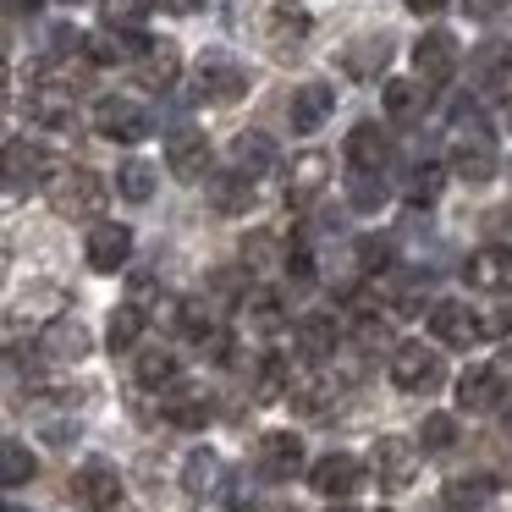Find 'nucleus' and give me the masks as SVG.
I'll use <instances>...</instances> for the list:
<instances>
[{
    "label": "nucleus",
    "mask_w": 512,
    "mask_h": 512,
    "mask_svg": "<svg viewBox=\"0 0 512 512\" xmlns=\"http://www.w3.org/2000/svg\"><path fill=\"white\" fill-rule=\"evenodd\" d=\"M83 259H89L100 276H116V270L133 259V226L127 221H94L89 243H83Z\"/></svg>",
    "instance_id": "obj_9"
},
{
    "label": "nucleus",
    "mask_w": 512,
    "mask_h": 512,
    "mask_svg": "<svg viewBox=\"0 0 512 512\" xmlns=\"http://www.w3.org/2000/svg\"><path fill=\"white\" fill-rule=\"evenodd\" d=\"M160 6H166V12H177V17H188V12H199L204 0H160Z\"/></svg>",
    "instance_id": "obj_52"
},
{
    "label": "nucleus",
    "mask_w": 512,
    "mask_h": 512,
    "mask_svg": "<svg viewBox=\"0 0 512 512\" xmlns=\"http://www.w3.org/2000/svg\"><path fill=\"white\" fill-rule=\"evenodd\" d=\"M386 61H391V39L386 34H364V39H353V45H342L336 67H342L347 78H380Z\"/></svg>",
    "instance_id": "obj_25"
},
{
    "label": "nucleus",
    "mask_w": 512,
    "mask_h": 512,
    "mask_svg": "<svg viewBox=\"0 0 512 512\" xmlns=\"http://www.w3.org/2000/svg\"><path fill=\"white\" fill-rule=\"evenodd\" d=\"M226 507H232V512H254V485H248V479H232V490H226Z\"/></svg>",
    "instance_id": "obj_50"
},
{
    "label": "nucleus",
    "mask_w": 512,
    "mask_h": 512,
    "mask_svg": "<svg viewBox=\"0 0 512 512\" xmlns=\"http://www.w3.org/2000/svg\"><path fill=\"white\" fill-rule=\"evenodd\" d=\"M402 6H408V12H419V17H430V12H441L446 0H402Z\"/></svg>",
    "instance_id": "obj_53"
},
{
    "label": "nucleus",
    "mask_w": 512,
    "mask_h": 512,
    "mask_svg": "<svg viewBox=\"0 0 512 512\" xmlns=\"http://www.w3.org/2000/svg\"><path fill=\"white\" fill-rule=\"evenodd\" d=\"M292 336H298V353L309 358V364H325V358H336V347H342V325H336V314H303Z\"/></svg>",
    "instance_id": "obj_24"
},
{
    "label": "nucleus",
    "mask_w": 512,
    "mask_h": 512,
    "mask_svg": "<svg viewBox=\"0 0 512 512\" xmlns=\"http://www.w3.org/2000/svg\"><path fill=\"white\" fill-rule=\"evenodd\" d=\"M177 331L193 336V342H215V336H221V325H215V303L182 298V303H177Z\"/></svg>",
    "instance_id": "obj_38"
},
{
    "label": "nucleus",
    "mask_w": 512,
    "mask_h": 512,
    "mask_svg": "<svg viewBox=\"0 0 512 512\" xmlns=\"http://www.w3.org/2000/svg\"><path fill=\"white\" fill-rule=\"evenodd\" d=\"M463 281L474 292H512V248L485 243L463 259Z\"/></svg>",
    "instance_id": "obj_14"
},
{
    "label": "nucleus",
    "mask_w": 512,
    "mask_h": 512,
    "mask_svg": "<svg viewBox=\"0 0 512 512\" xmlns=\"http://www.w3.org/2000/svg\"><path fill=\"white\" fill-rule=\"evenodd\" d=\"M369 474H375L380 490H408L419 479V446L402 441V435H380L369 446Z\"/></svg>",
    "instance_id": "obj_4"
},
{
    "label": "nucleus",
    "mask_w": 512,
    "mask_h": 512,
    "mask_svg": "<svg viewBox=\"0 0 512 512\" xmlns=\"http://www.w3.org/2000/svg\"><path fill=\"white\" fill-rule=\"evenodd\" d=\"M254 463L265 479H298L303 474V441L292 430H270V435H259Z\"/></svg>",
    "instance_id": "obj_19"
},
{
    "label": "nucleus",
    "mask_w": 512,
    "mask_h": 512,
    "mask_svg": "<svg viewBox=\"0 0 512 512\" xmlns=\"http://www.w3.org/2000/svg\"><path fill=\"white\" fill-rule=\"evenodd\" d=\"M89 122H94V133L111 138V144H144V138H149V111H144V105H133V100H122V94L94 100Z\"/></svg>",
    "instance_id": "obj_5"
},
{
    "label": "nucleus",
    "mask_w": 512,
    "mask_h": 512,
    "mask_svg": "<svg viewBox=\"0 0 512 512\" xmlns=\"http://www.w3.org/2000/svg\"><path fill=\"white\" fill-rule=\"evenodd\" d=\"M325 182H331V160H325L320 149L298 155V160H292V171H287V204H292V210L314 204V199L325 193Z\"/></svg>",
    "instance_id": "obj_22"
},
{
    "label": "nucleus",
    "mask_w": 512,
    "mask_h": 512,
    "mask_svg": "<svg viewBox=\"0 0 512 512\" xmlns=\"http://www.w3.org/2000/svg\"><path fill=\"white\" fill-rule=\"evenodd\" d=\"M391 160V138L380 133V122H358L347 133V166L353 171H380Z\"/></svg>",
    "instance_id": "obj_26"
},
{
    "label": "nucleus",
    "mask_w": 512,
    "mask_h": 512,
    "mask_svg": "<svg viewBox=\"0 0 512 512\" xmlns=\"http://www.w3.org/2000/svg\"><path fill=\"white\" fill-rule=\"evenodd\" d=\"M204 199H210L215 215H248L254 210V177H243V171H221V177L204 182Z\"/></svg>",
    "instance_id": "obj_23"
},
{
    "label": "nucleus",
    "mask_w": 512,
    "mask_h": 512,
    "mask_svg": "<svg viewBox=\"0 0 512 512\" xmlns=\"http://www.w3.org/2000/svg\"><path fill=\"white\" fill-rule=\"evenodd\" d=\"M144 325H149V314L138 309V303H116V314H111V331H105V342H111V353H133V347H138V336H144Z\"/></svg>",
    "instance_id": "obj_37"
},
{
    "label": "nucleus",
    "mask_w": 512,
    "mask_h": 512,
    "mask_svg": "<svg viewBox=\"0 0 512 512\" xmlns=\"http://www.w3.org/2000/svg\"><path fill=\"white\" fill-rule=\"evenodd\" d=\"M166 166H171V177H182V182H210V138H204L199 127H177V133L166 138Z\"/></svg>",
    "instance_id": "obj_13"
},
{
    "label": "nucleus",
    "mask_w": 512,
    "mask_h": 512,
    "mask_svg": "<svg viewBox=\"0 0 512 512\" xmlns=\"http://www.w3.org/2000/svg\"><path fill=\"white\" fill-rule=\"evenodd\" d=\"M237 314H243V325H248V331H265V336H276L281 325H287V303H281V292H270V287L243 292Z\"/></svg>",
    "instance_id": "obj_28"
},
{
    "label": "nucleus",
    "mask_w": 512,
    "mask_h": 512,
    "mask_svg": "<svg viewBox=\"0 0 512 512\" xmlns=\"http://www.w3.org/2000/svg\"><path fill=\"white\" fill-rule=\"evenodd\" d=\"M56 177V160L45 155V149H34V144H23V138H6V193H23V182L28 188H45V182Z\"/></svg>",
    "instance_id": "obj_15"
},
{
    "label": "nucleus",
    "mask_w": 512,
    "mask_h": 512,
    "mask_svg": "<svg viewBox=\"0 0 512 512\" xmlns=\"http://www.w3.org/2000/svg\"><path fill=\"white\" fill-rule=\"evenodd\" d=\"M358 270H364V276H386L391 270V243L386 237H358Z\"/></svg>",
    "instance_id": "obj_48"
},
{
    "label": "nucleus",
    "mask_w": 512,
    "mask_h": 512,
    "mask_svg": "<svg viewBox=\"0 0 512 512\" xmlns=\"http://www.w3.org/2000/svg\"><path fill=\"white\" fill-rule=\"evenodd\" d=\"M507 430H512V402H507Z\"/></svg>",
    "instance_id": "obj_55"
},
{
    "label": "nucleus",
    "mask_w": 512,
    "mask_h": 512,
    "mask_svg": "<svg viewBox=\"0 0 512 512\" xmlns=\"http://www.w3.org/2000/svg\"><path fill=\"white\" fill-rule=\"evenodd\" d=\"M243 94H248V72L237 56L204 50V56L193 61V100L199 105H237Z\"/></svg>",
    "instance_id": "obj_3"
},
{
    "label": "nucleus",
    "mask_w": 512,
    "mask_h": 512,
    "mask_svg": "<svg viewBox=\"0 0 512 512\" xmlns=\"http://www.w3.org/2000/svg\"><path fill=\"white\" fill-rule=\"evenodd\" d=\"M23 6H28V12H34L39 0H12V17H17V12H23Z\"/></svg>",
    "instance_id": "obj_54"
},
{
    "label": "nucleus",
    "mask_w": 512,
    "mask_h": 512,
    "mask_svg": "<svg viewBox=\"0 0 512 512\" xmlns=\"http://www.w3.org/2000/svg\"><path fill=\"white\" fill-rule=\"evenodd\" d=\"M89 347H94L89 325L72 320V314H56V320H45L34 353L45 358V364H83V358H89Z\"/></svg>",
    "instance_id": "obj_8"
},
{
    "label": "nucleus",
    "mask_w": 512,
    "mask_h": 512,
    "mask_svg": "<svg viewBox=\"0 0 512 512\" xmlns=\"http://www.w3.org/2000/svg\"><path fill=\"white\" fill-rule=\"evenodd\" d=\"M507 122H512V105H507Z\"/></svg>",
    "instance_id": "obj_58"
},
{
    "label": "nucleus",
    "mask_w": 512,
    "mask_h": 512,
    "mask_svg": "<svg viewBox=\"0 0 512 512\" xmlns=\"http://www.w3.org/2000/svg\"><path fill=\"white\" fill-rule=\"evenodd\" d=\"M100 17L105 28H122V34H138L149 17V0H100Z\"/></svg>",
    "instance_id": "obj_44"
},
{
    "label": "nucleus",
    "mask_w": 512,
    "mask_h": 512,
    "mask_svg": "<svg viewBox=\"0 0 512 512\" xmlns=\"http://www.w3.org/2000/svg\"><path fill=\"white\" fill-rule=\"evenodd\" d=\"M116 193L133 204H149V193H155V166L149 160H127L122 171H116Z\"/></svg>",
    "instance_id": "obj_41"
},
{
    "label": "nucleus",
    "mask_w": 512,
    "mask_h": 512,
    "mask_svg": "<svg viewBox=\"0 0 512 512\" xmlns=\"http://www.w3.org/2000/svg\"><path fill=\"white\" fill-rule=\"evenodd\" d=\"M45 199H50V210H56L61 221H94V215L105 210V177L89 171V166L61 160L56 177L45 182Z\"/></svg>",
    "instance_id": "obj_2"
},
{
    "label": "nucleus",
    "mask_w": 512,
    "mask_h": 512,
    "mask_svg": "<svg viewBox=\"0 0 512 512\" xmlns=\"http://www.w3.org/2000/svg\"><path fill=\"white\" fill-rule=\"evenodd\" d=\"M309 485L320 490L325 501H342L347 507V496H358V485H364V463H358L353 452H331L309 468Z\"/></svg>",
    "instance_id": "obj_12"
},
{
    "label": "nucleus",
    "mask_w": 512,
    "mask_h": 512,
    "mask_svg": "<svg viewBox=\"0 0 512 512\" xmlns=\"http://www.w3.org/2000/svg\"><path fill=\"white\" fill-rule=\"evenodd\" d=\"M221 479H226V468H221V457L215 452H188V463H182V490L188 496H215L221 490Z\"/></svg>",
    "instance_id": "obj_32"
},
{
    "label": "nucleus",
    "mask_w": 512,
    "mask_h": 512,
    "mask_svg": "<svg viewBox=\"0 0 512 512\" xmlns=\"http://www.w3.org/2000/svg\"><path fill=\"white\" fill-rule=\"evenodd\" d=\"M39 474V463H34V452H28L23 441H0V485H28V479Z\"/></svg>",
    "instance_id": "obj_40"
},
{
    "label": "nucleus",
    "mask_w": 512,
    "mask_h": 512,
    "mask_svg": "<svg viewBox=\"0 0 512 512\" xmlns=\"http://www.w3.org/2000/svg\"><path fill=\"white\" fill-rule=\"evenodd\" d=\"M490 496H496V485H490L485 474L446 479V507H452V512H479V507H490Z\"/></svg>",
    "instance_id": "obj_36"
},
{
    "label": "nucleus",
    "mask_w": 512,
    "mask_h": 512,
    "mask_svg": "<svg viewBox=\"0 0 512 512\" xmlns=\"http://www.w3.org/2000/svg\"><path fill=\"white\" fill-rule=\"evenodd\" d=\"M331 111H336L331 83H303V89H292V105H287L292 133H320V127L331 122Z\"/></svg>",
    "instance_id": "obj_21"
},
{
    "label": "nucleus",
    "mask_w": 512,
    "mask_h": 512,
    "mask_svg": "<svg viewBox=\"0 0 512 512\" xmlns=\"http://www.w3.org/2000/svg\"><path fill=\"white\" fill-rule=\"evenodd\" d=\"M424 298H430V276H408L391 287V314H424Z\"/></svg>",
    "instance_id": "obj_46"
},
{
    "label": "nucleus",
    "mask_w": 512,
    "mask_h": 512,
    "mask_svg": "<svg viewBox=\"0 0 512 512\" xmlns=\"http://www.w3.org/2000/svg\"><path fill=\"white\" fill-rule=\"evenodd\" d=\"M507 358L501 364H474L463 369V380H457V408L463 413H496L507 408Z\"/></svg>",
    "instance_id": "obj_6"
},
{
    "label": "nucleus",
    "mask_w": 512,
    "mask_h": 512,
    "mask_svg": "<svg viewBox=\"0 0 512 512\" xmlns=\"http://www.w3.org/2000/svg\"><path fill=\"white\" fill-rule=\"evenodd\" d=\"M138 78H144V89H171L182 78V50L171 39H149L144 61H138Z\"/></svg>",
    "instance_id": "obj_29"
},
{
    "label": "nucleus",
    "mask_w": 512,
    "mask_h": 512,
    "mask_svg": "<svg viewBox=\"0 0 512 512\" xmlns=\"http://www.w3.org/2000/svg\"><path fill=\"white\" fill-rule=\"evenodd\" d=\"M413 72H419L424 89H441V83L457 72V39L441 34V28H435V34H424L419 45H413Z\"/></svg>",
    "instance_id": "obj_18"
},
{
    "label": "nucleus",
    "mask_w": 512,
    "mask_h": 512,
    "mask_svg": "<svg viewBox=\"0 0 512 512\" xmlns=\"http://www.w3.org/2000/svg\"><path fill=\"white\" fill-rule=\"evenodd\" d=\"M287 397H292V408H298V413H325L336 397H342V386H336L331 375H298Z\"/></svg>",
    "instance_id": "obj_33"
},
{
    "label": "nucleus",
    "mask_w": 512,
    "mask_h": 512,
    "mask_svg": "<svg viewBox=\"0 0 512 512\" xmlns=\"http://www.w3.org/2000/svg\"><path fill=\"white\" fill-rule=\"evenodd\" d=\"M380 100H386L391 122H419L424 105H430V89H424L419 78H386L380 83Z\"/></svg>",
    "instance_id": "obj_27"
},
{
    "label": "nucleus",
    "mask_w": 512,
    "mask_h": 512,
    "mask_svg": "<svg viewBox=\"0 0 512 512\" xmlns=\"http://www.w3.org/2000/svg\"><path fill=\"white\" fill-rule=\"evenodd\" d=\"M133 375H138V386H149V391H171L177 386V353H166V347H144L138 364H133Z\"/></svg>",
    "instance_id": "obj_35"
},
{
    "label": "nucleus",
    "mask_w": 512,
    "mask_h": 512,
    "mask_svg": "<svg viewBox=\"0 0 512 512\" xmlns=\"http://www.w3.org/2000/svg\"><path fill=\"white\" fill-rule=\"evenodd\" d=\"M309 28H314V17L303 12L298 0H270V6H265V45H270V56H276V61L298 56L303 39H309Z\"/></svg>",
    "instance_id": "obj_7"
},
{
    "label": "nucleus",
    "mask_w": 512,
    "mask_h": 512,
    "mask_svg": "<svg viewBox=\"0 0 512 512\" xmlns=\"http://www.w3.org/2000/svg\"><path fill=\"white\" fill-rule=\"evenodd\" d=\"M28 122L67 133V127L78 122V111H72V94H61V89H34V94H28Z\"/></svg>",
    "instance_id": "obj_30"
},
{
    "label": "nucleus",
    "mask_w": 512,
    "mask_h": 512,
    "mask_svg": "<svg viewBox=\"0 0 512 512\" xmlns=\"http://www.w3.org/2000/svg\"><path fill=\"white\" fill-rule=\"evenodd\" d=\"M353 342L364 347V353H380V347H391V325L380 320V314H358V325H353ZM391 353H397V347H391Z\"/></svg>",
    "instance_id": "obj_47"
},
{
    "label": "nucleus",
    "mask_w": 512,
    "mask_h": 512,
    "mask_svg": "<svg viewBox=\"0 0 512 512\" xmlns=\"http://www.w3.org/2000/svg\"><path fill=\"white\" fill-rule=\"evenodd\" d=\"M6 512H23V507H6Z\"/></svg>",
    "instance_id": "obj_57"
},
{
    "label": "nucleus",
    "mask_w": 512,
    "mask_h": 512,
    "mask_svg": "<svg viewBox=\"0 0 512 512\" xmlns=\"http://www.w3.org/2000/svg\"><path fill=\"white\" fill-rule=\"evenodd\" d=\"M441 353L424 342H402L397 353H391V380H397L402 391H435L441 386Z\"/></svg>",
    "instance_id": "obj_11"
},
{
    "label": "nucleus",
    "mask_w": 512,
    "mask_h": 512,
    "mask_svg": "<svg viewBox=\"0 0 512 512\" xmlns=\"http://www.w3.org/2000/svg\"><path fill=\"white\" fill-rule=\"evenodd\" d=\"M463 12L479 17V23H490V17H501V0H463Z\"/></svg>",
    "instance_id": "obj_51"
},
{
    "label": "nucleus",
    "mask_w": 512,
    "mask_h": 512,
    "mask_svg": "<svg viewBox=\"0 0 512 512\" xmlns=\"http://www.w3.org/2000/svg\"><path fill=\"white\" fill-rule=\"evenodd\" d=\"M287 276L298 281V287H309V281H314V254H309L303 243H292V254H287Z\"/></svg>",
    "instance_id": "obj_49"
},
{
    "label": "nucleus",
    "mask_w": 512,
    "mask_h": 512,
    "mask_svg": "<svg viewBox=\"0 0 512 512\" xmlns=\"http://www.w3.org/2000/svg\"><path fill=\"white\" fill-rule=\"evenodd\" d=\"M287 254H292V248L281 243L276 232H248L243 237V259H248L254 276H265V270H287Z\"/></svg>",
    "instance_id": "obj_34"
},
{
    "label": "nucleus",
    "mask_w": 512,
    "mask_h": 512,
    "mask_svg": "<svg viewBox=\"0 0 512 512\" xmlns=\"http://www.w3.org/2000/svg\"><path fill=\"white\" fill-rule=\"evenodd\" d=\"M430 331H435V342H446V347H457V353H468V347L485 336V325H479V314L468 309V303H435L430 309Z\"/></svg>",
    "instance_id": "obj_16"
},
{
    "label": "nucleus",
    "mask_w": 512,
    "mask_h": 512,
    "mask_svg": "<svg viewBox=\"0 0 512 512\" xmlns=\"http://www.w3.org/2000/svg\"><path fill=\"white\" fill-rule=\"evenodd\" d=\"M122 501V474L111 463H83L72 474V507L78 512H116Z\"/></svg>",
    "instance_id": "obj_10"
},
{
    "label": "nucleus",
    "mask_w": 512,
    "mask_h": 512,
    "mask_svg": "<svg viewBox=\"0 0 512 512\" xmlns=\"http://www.w3.org/2000/svg\"><path fill=\"white\" fill-rule=\"evenodd\" d=\"M446 160H452V177H463V182H490L501 171V149L490 138V127L474 116V105L457 111L452 133H446Z\"/></svg>",
    "instance_id": "obj_1"
},
{
    "label": "nucleus",
    "mask_w": 512,
    "mask_h": 512,
    "mask_svg": "<svg viewBox=\"0 0 512 512\" xmlns=\"http://www.w3.org/2000/svg\"><path fill=\"white\" fill-rule=\"evenodd\" d=\"M232 166L243 171V177H265V171L276 166V144H270V133H237L232 138Z\"/></svg>",
    "instance_id": "obj_31"
},
{
    "label": "nucleus",
    "mask_w": 512,
    "mask_h": 512,
    "mask_svg": "<svg viewBox=\"0 0 512 512\" xmlns=\"http://www.w3.org/2000/svg\"><path fill=\"white\" fill-rule=\"evenodd\" d=\"M292 380H298V375H292V364L281 353H270L265 364H259V402H281L292 391Z\"/></svg>",
    "instance_id": "obj_42"
},
{
    "label": "nucleus",
    "mask_w": 512,
    "mask_h": 512,
    "mask_svg": "<svg viewBox=\"0 0 512 512\" xmlns=\"http://www.w3.org/2000/svg\"><path fill=\"white\" fill-rule=\"evenodd\" d=\"M160 413H166V424H177V430H204L210 424V413H215V402H210V391L204 386H171V391H160Z\"/></svg>",
    "instance_id": "obj_20"
},
{
    "label": "nucleus",
    "mask_w": 512,
    "mask_h": 512,
    "mask_svg": "<svg viewBox=\"0 0 512 512\" xmlns=\"http://www.w3.org/2000/svg\"><path fill=\"white\" fill-rule=\"evenodd\" d=\"M149 50L144 34H122V28H100V34H89V45H83V56H89V67H138Z\"/></svg>",
    "instance_id": "obj_17"
},
{
    "label": "nucleus",
    "mask_w": 512,
    "mask_h": 512,
    "mask_svg": "<svg viewBox=\"0 0 512 512\" xmlns=\"http://www.w3.org/2000/svg\"><path fill=\"white\" fill-rule=\"evenodd\" d=\"M441 188H446V171L435 166V160H424V166L408 171V182H402V199L419 210V204H435V199H441Z\"/></svg>",
    "instance_id": "obj_39"
},
{
    "label": "nucleus",
    "mask_w": 512,
    "mask_h": 512,
    "mask_svg": "<svg viewBox=\"0 0 512 512\" xmlns=\"http://www.w3.org/2000/svg\"><path fill=\"white\" fill-rule=\"evenodd\" d=\"M331 512H353V507H331Z\"/></svg>",
    "instance_id": "obj_56"
},
{
    "label": "nucleus",
    "mask_w": 512,
    "mask_h": 512,
    "mask_svg": "<svg viewBox=\"0 0 512 512\" xmlns=\"http://www.w3.org/2000/svg\"><path fill=\"white\" fill-rule=\"evenodd\" d=\"M347 199H353V210H380L391 199V188L380 182V171H353L347 177Z\"/></svg>",
    "instance_id": "obj_43"
},
{
    "label": "nucleus",
    "mask_w": 512,
    "mask_h": 512,
    "mask_svg": "<svg viewBox=\"0 0 512 512\" xmlns=\"http://www.w3.org/2000/svg\"><path fill=\"white\" fill-rule=\"evenodd\" d=\"M419 446H424V452H452V446H457V419H452V413H424Z\"/></svg>",
    "instance_id": "obj_45"
}]
</instances>
